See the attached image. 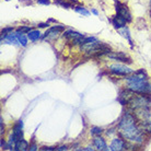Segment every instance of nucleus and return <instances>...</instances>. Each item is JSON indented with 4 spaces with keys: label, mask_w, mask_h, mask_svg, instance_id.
<instances>
[{
    "label": "nucleus",
    "mask_w": 151,
    "mask_h": 151,
    "mask_svg": "<svg viewBox=\"0 0 151 151\" xmlns=\"http://www.w3.org/2000/svg\"><path fill=\"white\" fill-rule=\"evenodd\" d=\"M118 132L123 138L130 141L140 142L142 140V135L135 123V118L130 114H125L118 125Z\"/></svg>",
    "instance_id": "obj_1"
},
{
    "label": "nucleus",
    "mask_w": 151,
    "mask_h": 151,
    "mask_svg": "<svg viewBox=\"0 0 151 151\" xmlns=\"http://www.w3.org/2000/svg\"><path fill=\"white\" fill-rule=\"evenodd\" d=\"M145 75V71L140 70L136 72L132 77H127L126 82L127 88L132 92H136L138 94H148L151 92V83L148 82Z\"/></svg>",
    "instance_id": "obj_2"
},
{
    "label": "nucleus",
    "mask_w": 151,
    "mask_h": 151,
    "mask_svg": "<svg viewBox=\"0 0 151 151\" xmlns=\"http://www.w3.org/2000/svg\"><path fill=\"white\" fill-rule=\"evenodd\" d=\"M110 71L113 73V75L116 76H128L130 73H132V70L127 66H124V65L121 64H114L110 66Z\"/></svg>",
    "instance_id": "obj_3"
},
{
    "label": "nucleus",
    "mask_w": 151,
    "mask_h": 151,
    "mask_svg": "<svg viewBox=\"0 0 151 151\" xmlns=\"http://www.w3.org/2000/svg\"><path fill=\"white\" fill-rule=\"evenodd\" d=\"M116 11H117V14L123 17L124 19H126L127 22L132 21V15H130L128 9H127V7H126L125 4H121V2H118V1H117L116 2Z\"/></svg>",
    "instance_id": "obj_4"
},
{
    "label": "nucleus",
    "mask_w": 151,
    "mask_h": 151,
    "mask_svg": "<svg viewBox=\"0 0 151 151\" xmlns=\"http://www.w3.org/2000/svg\"><path fill=\"white\" fill-rule=\"evenodd\" d=\"M126 144H125V141L121 138H115V139L112 140V142H111V146H110V149L113 151H121V150H124L126 149Z\"/></svg>",
    "instance_id": "obj_5"
},
{
    "label": "nucleus",
    "mask_w": 151,
    "mask_h": 151,
    "mask_svg": "<svg viewBox=\"0 0 151 151\" xmlns=\"http://www.w3.org/2000/svg\"><path fill=\"white\" fill-rule=\"evenodd\" d=\"M93 145H94L95 148H96L98 150H101V151L109 150L105 140L103 139L102 137H95L94 139H93Z\"/></svg>",
    "instance_id": "obj_6"
},
{
    "label": "nucleus",
    "mask_w": 151,
    "mask_h": 151,
    "mask_svg": "<svg viewBox=\"0 0 151 151\" xmlns=\"http://www.w3.org/2000/svg\"><path fill=\"white\" fill-rule=\"evenodd\" d=\"M126 19H124L123 17H121V15L117 14L116 17H114L113 20H112V23H113V25L115 29H117V30H119V29H123V27H125V25H126Z\"/></svg>",
    "instance_id": "obj_7"
},
{
    "label": "nucleus",
    "mask_w": 151,
    "mask_h": 151,
    "mask_svg": "<svg viewBox=\"0 0 151 151\" xmlns=\"http://www.w3.org/2000/svg\"><path fill=\"white\" fill-rule=\"evenodd\" d=\"M109 57L113 58V59H116V60L123 61V63H132V60L123 53H116L115 55L114 54H109Z\"/></svg>",
    "instance_id": "obj_8"
},
{
    "label": "nucleus",
    "mask_w": 151,
    "mask_h": 151,
    "mask_svg": "<svg viewBox=\"0 0 151 151\" xmlns=\"http://www.w3.org/2000/svg\"><path fill=\"white\" fill-rule=\"evenodd\" d=\"M29 149V144H27V141H25L24 139H20L18 140L17 142H15V146H14V150H27Z\"/></svg>",
    "instance_id": "obj_9"
},
{
    "label": "nucleus",
    "mask_w": 151,
    "mask_h": 151,
    "mask_svg": "<svg viewBox=\"0 0 151 151\" xmlns=\"http://www.w3.org/2000/svg\"><path fill=\"white\" fill-rule=\"evenodd\" d=\"M27 37L29 40L32 42H35L37 41L38 38L41 37V33H40V31L35 30V31H30L29 33H27Z\"/></svg>",
    "instance_id": "obj_10"
},
{
    "label": "nucleus",
    "mask_w": 151,
    "mask_h": 151,
    "mask_svg": "<svg viewBox=\"0 0 151 151\" xmlns=\"http://www.w3.org/2000/svg\"><path fill=\"white\" fill-rule=\"evenodd\" d=\"M17 37L19 40V44H21L22 46H27V36L24 35V33H20V32H17Z\"/></svg>",
    "instance_id": "obj_11"
},
{
    "label": "nucleus",
    "mask_w": 151,
    "mask_h": 151,
    "mask_svg": "<svg viewBox=\"0 0 151 151\" xmlns=\"http://www.w3.org/2000/svg\"><path fill=\"white\" fill-rule=\"evenodd\" d=\"M6 40L7 42H9L10 44H17V43H19V40L17 37V34H9L6 36Z\"/></svg>",
    "instance_id": "obj_12"
},
{
    "label": "nucleus",
    "mask_w": 151,
    "mask_h": 151,
    "mask_svg": "<svg viewBox=\"0 0 151 151\" xmlns=\"http://www.w3.org/2000/svg\"><path fill=\"white\" fill-rule=\"evenodd\" d=\"M55 4H59L61 7L66 8V9H69V8H72V4L67 2V1H65V0H55Z\"/></svg>",
    "instance_id": "obj_13"
},
{
    "label": "nucleus",
    "mask_w": 151,
    "mask_h": 151,
    "mask_svg": "<svg viewBox=\"0 0 151 151\" xmlns=\"http://www.w3.org/2000/svg\"><path fill=\"white\" fill-rule=\"evenodd\" d=\"M75 10H76L77 12H79V13H81V14L86 15V17L90 14V12L88 11V10H86V9H84L83 7H76V8H75Z\"/></svg>",
    "instance_id": "obj_14"
},
{
    "label": "nucleus",
    "mask_w": 151,
    "mask_h": 151,
    "mask_svg": "<svg viewBox=\"0 0 151 151\" xmlns=\"http://www.w3.org/2000/svg\"><path fill=\"white\" fill-rule=\"evenodd\" d=\"M101 132H102V128H100V127H92L91 128V135H93V136L100 135Z\"/></svg>",
    "instance_id": "obj_15"
},
{
    "label": "nucleus",
    "mask_w": 151,
    "mask_h": 151,
    "mask_svg": "<svg viewBox=\"0 0 151 151\" xmlns=\"http://www.w3.org/2000/svg\"><path fill=\"white\" fill-rule=\"evenodd\" d=\"M31 30V27H18V30H17V32H20V33H29Z\"/></svg>",
    "instance_id": "obj_16"
},
{
    "label": "nucleus",
    "mask_w": 151,
    "mask_h": 151,
    "mask_svg": "<svg viewBox=\"0 0 151 151\" xmlns=\"http://www.w3.org/2000/svg\"><path fill=\"white\" fill-rule=\"evenodd\" d=\"M98 41L96 40V37H92V36H90V37H84V40H83L82 44L81 45H84V44H89V43H92V42H95Z\"/></svg>",
    "instance_id": "obj_17"
},
{
    "label": "nucleus",
    "mask_w": 151,
    "mask_h": 151,
    "mask_svg": "<svg viewBox=\"0 0 151 151\" xmlns=\"http://www.w3.org/2000/svg\"><path fill=\"white\" fill-rule=\"evenodd\" d=\"M38 4H45V6H47V4H50V1L49 0H36Z\"/></svg>",
    "instance_id": "obj_18"
},
{
    "label": "nucleus",
    "mask_w": 151,
    "mask_h": 151,
    "mask_svg": "<svg viewBox=\"0 0 151 151\" xmlns=\"http://www.w3.org/2000/svg\"><path fill=\"white\" fill-rule=\"evenodd\" d=\"M12 30H13L12 27H7V29H4V30L1 31V33H2V34H7L8 32H11Z\"/></svg>",
    "instance_id": "obj_19"
},
{
    "label": "nucleus",
    "mask_w": 151,
    "mask_h": 151,
    "mask_svg": "<svg viewBox=\"0 0 151 151\" xmlns=\"http://www.w3.org/2000/svg\"><path fill=\"white\" fill-rule=\"evenodd\" d=\"M30 150H32V151H34V150H37V146L35 144H32V145H30V148H29Z\"/></svg>",
    "instance_id": "obj_20"
},
{
    "label": "nucleus",
    "mask_w": 151,
    "mask_h": 151,
    "mask_svg": "<svg viewBox=\"0 0 151 151\" xmlns=\"http://www.w3.org/2000/svg\"><path fill=\"white\" fill-rule=\"evenodd\" d=\"M49 24L48 23H40L38 24V27H48Z\"/></svg>",
    "instance_id": "obj_21"
},
{
    "label": "nucleus",
    "mask_w": 151,
    "mask_h": 151,
    "mask_svg": "<svg viewBox=\"0 0 151 151\" xmlns=\"http://www.w3.org/2000/svg\"><path fill=\"white\" fill-rule=\"evenodd\" d=\"M56 150H67V146H60V147L56 148Z\"/></svg>",
    "instance_id": "obj_22"
},
{
    "label": "nucleus",
    "mask_w": 151,
    "mask_h": 151,
    "mask_svg": "<svg viewBox=\"0 0 151 151\" xmlns=\"http://www.w3.org/2000/svg\"><path fill=\"white\" fill-rule=\"evenodd\" d=\"M92 12H93V13H94L95 15H98V14H99V12L96 11V10H94V9H93V10H92Z\"/></svg>",
    "instance_id": "obj_23"
},
{
    "label": "nucleus",
    "mask_w": 151,
    "mask_h": 151,
    "mask_svg": "<svg viewBox=\"0 0 151 151\" xmlns=\"http://www.w3.org/2000/svg\"><path fill=\"white\" fill-rule=\"evenodd\" d=\"M148 130L151 132V122H150V124H149V129H148Z\"/></svg>",
    "instance_id": "obj_24"
},
{
    "label": "nucleus",
    "mask_w": 151,
    "mask_h": 151,
    "mask_svg": "<svg viewBox=\"0 0 151 151\" xmlns=\"http://www.w3.org/2000/svg\"><path fill=\"white\" fill-rule=\"evenodd\" d=\"M70 1H72V2H77V0H70Z\"/></svg>",
    "instance_id": "obj_25"
}]
</instances>
